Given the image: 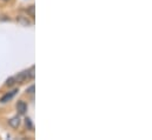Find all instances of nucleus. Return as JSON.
<instances>
[{
    "label": "nucleus",
    "instance_id": "nucleus-1",
    "mask_svg": "<svg viewBox=\"0 0 152 140\" xmlns=\"http://www.w3.org/2000/svg\"><path fill=\"white\" fill-rule=\"evenodd\" d=\"M28 78H30L28 71H24V72H21V73H18V74L14 77V80H15V82H23V81H25V80L28 79Z\"/></svg>",
    "mask_w": 152,
    "mask_h": 140
},
{
    "label": "nucleus",
    "instance_id": "nucleus-2",
    "mask_svg": "<svg viewBox=\"0 0 152 140\" xmlns=\"http://www.w3.org/2000/svg\"><path fill=\"white\" fill-rule=\"evenodd\" d=\"M17 111L20 113V114H25L26 113V111H27V105H26V103L25 101H18V104H17Z\"/></svg>",
    "mask_w": 152,
    "mask_h": 140
},
{
    "label": "nucleus",
    "instance_id": "nucleus-3",
    "mask_svg": "<svg viewBox=\"0 0 152 140\" xmlns=\"http://www.w3.org/2000/svg\"><path fill=\"white\" fill-rule=\"evenodd\" d=\"M17 21L21 26H28V25H31V21L27 19V17H24V15H18L17 17Z\"/></svg>",
    "mask_w": 152,
    "mask_h": 140
},
{
    "label": "nucleus",
    "instance_id": "nucleus-4",
    "mask_svg": "<svg viewBox=\"0 0 152 140\" xmlns=\"http://www.w3.org/2000/svg\"><path fill=\"white\" fill-rule=\"evenodd\" d=\"M8 124H10L11 127L17 128V127H19V125H20V119H19L18 117H14V118H12V119L8 120Z\"/></svg>",
    "mask_w": 152,
    "mask_h": 140
},
{
    "label": "nucleus",
    "instance_id": "nucleus-5",
    "mask_svg": "<svg viewBox=\"0 0 152 140\" xmlns=\"http://www.w3.org/2000/svg\"><path fill=\"white\" fill-rule=\"evenodd\" d=\"M17 92H18V91H17V90H14V91H12V92H10V93L5 94V96L1 98V100H0V101H1V103H7L8 100H11V99L13 98V96H14Z\"/></svg>",
    "mask_w": 152,
    "mask_h": 140
},
{
    "label": "nucleus",
    "instance_id": "nucleus-6",
    "mask_svg": "<svg viewBox=\"0 0 152 140\" xmlns=\"http://www.w3.org/2000/svg\"><path fill=\"white\" fill-rule=\"evenodd\" d=\"M14 82H15L14 78H8V79L6 80V82H5V85H6V86H13Z\"/></svg>",
    "mask_w": 152,
    "mask_h": 140
},
{
    "label": "nucleus",
    "instance_id": "nucleus-7",
    "mask_svg": "<svg viewBox=\"0 0 152 140\" xmlns=\"http://www.w3.org/2000/svg\"><path fill=\"white\" fill-rule=\"evenodd\" d=\"M27 12H28V14H30L32 18H34V6H30V8L27 9Z\"/></svg>",
    "mask_w": 152,
    "mask_h": 140
},
{
    "label": "nucleus",
    "instance_id": "nucleus-8",
    "mask_svg": "<svg viewBox=\"0 0 152 140\" xmlns=\"http://www.w3.org/2000/svg\"><path fill=\"white\" fill-rule=\"evenodd\" d=\"M25 122H26V125H27V126H28V127H30L31 130L33 128V125H32V122H31V119H28V118H26V121H25Z\"/></svg>",
    "mask_w": 152,
    "mask_h": 140
},
{
    "label": "nucleus",
    "instance_id": "nucleus-9",
    "mask_svg": "<svg viewBox=\"0 0 152 140\" xmlns=\"http://www.w3.org/2000/svg\"><path fill=\"white\" fill-rule=\"evenodd\" d=\"M33 92H34V86H31V87H28V88H27V93L33 94Z\"/></svg>",
    "mask_w": 152,
    "mask_h": 140
}]
</instances>
